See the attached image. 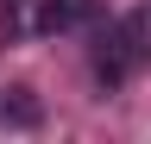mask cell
I'll return each mask as SVG.
<instances>
[{
  "mask_svg": "<svg viewBox=\"0 0 151 144\" xmlns=\"http://www.w3.org/2000/svg\"><path fill=\"white\" fill-rule=\"evenodd\" d=\"M0 119H13V125H38V100L25 94V88H6V100H0Z\"/></svg>",
  "mask_w": 151,
  "mask_h": 144,
  "instance_id": "cell-3",
  "label": "cell"
},
{
  "mask_svg": "<svg viewBox=\"0 0 151 144\" xmlns=\"http://www.w3.org/2000/svg\"><path fill=\"white\" fill-rule=\"evenodd\" d=\"M94 19V0H44V6H38V31H44V38H57V31H76V25H88Z\"/></svg>",
  "mask_w": 151,
  "mask_h": 144,
  "instance_id": "cell-2",
  "label": "cell"
},
{
  "mask_svg": "<svg viewBox=\"0 0 151 144\" xmlns=\"http://www.w3.org/2000/svg\"><path fill=\"white\" fill-rule=\"evenodd\" d=\"M145 57H151V19L145 13H126V19L113 25V38L101 44V57H94V75L107 88H120L132 69H145Z\"/></svg>",
  "mask_w": 151,
  "mask_h": 144,
  "instance_id": "cell-1",
  "label": "cell"
}]
</instances>
